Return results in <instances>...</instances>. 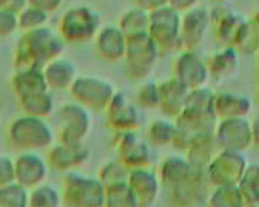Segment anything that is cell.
Returning <instances> with one entry per match:
<instances>
[{"mask_svg": "<svg viewBox=\"0 0 259 207\" xmlns=\"http://www.w3.org/2000/svg\"><path fill=\"white\" fill-rule=\"evenodd\" d=\"M65 50V42L52 29L37 28L28 30L19 39L15 66L22 69H44Z\"/></svg>", "mask_w": 259, "mask_h": 207, "instance_id": "6da1fadb", "label": "cell"}, {"mask_svg": "<svg viewBox=\"0 0 259 207\" xmlns=\"http://www.w3.org/2000/svg\"><path fill=\"white\" fill-rule=\"evenodd\" d=\"M101 18L91 8L78 6L69 9L59 23V36L64 42L82 43L98 33Z\"/></svg>", "mask_w": 259, "mask_h": 207, "instance_id": "7a4b0ae2", "label": "cell"}, {"mask_svg": "<svg viewBox=\"0 0 259 207\" xmlns=\"http://www.w3.org/2000/svg\"><path fill=\"white\" fill-rule=\"evenodd\" d=\"M9 142L20 151L44 148L52 142V131L37 117L23 115L10 124Z\"/></svg>", "mask_w": 259, "mask_h": 207, "instance_id": "3957f363", "label": "cell"}, {"mask_svg": "<svg viewBox=\"0 0 259 207\" xmlns=\"http://www.w3.org/2000/svg\"><path fill=\"white\" fill-rule=\"evenodd\" d=\"M147 35L158 50H171L180 46V13L167 5L150 10Z\"/></svg>", "mask_w": 259, "mask_h": 207, "instance_id": "277c9868", "label": "cell"}, {"mask_svg": "<svg viewBox=\"0 0 259 207\" xmlns=\"http://www.w3.org/2000/svg\"><path fill=\"white\" fill-rule=\"evenodd\" d=\"M125 45L127 74L131 78H144L150 72L158 57V47L147 35V32L130 36Z\"/></svg>", "mask_w": 259, "mask_h": 207, "instance_id": "5b68a950", "label": "cell"}, {"mask_svg": "<svg viewBox=\"0 0 259 207\" xmlns=\"http://www.w3.org/2000/svg\"><path fill=\"white\" fill-rule=\"evenodd\" d=\"M69 88L81 107H90L94 110H105L115 94L111 84L93 76L76 78Z\"/></svg>", "mask_w": 259, "mask_h": 207, "instance_id": "8992f818", "label": "cell"}, {"mask_svg": "<svg viewBox=\"0 0 259 207\" xmlns=\"http://www.w3.org/2000/svg\"><path fill=\"white\" fill-rule=\"evenodd\" d=\"M64 196L66 204L71 207H101L105 200V188L97 180L68 174Z\"/></svg>", "mask_w": 259, "mask_h": 207, "instance_id": "52a82bcc", "label": "cell"}, {"mask_svg": "<svg viewBox=\"0 0 259 207\" xmlns=\"http://www.w3.org/2000/svg\"><path fill=\"white\" fill-rule=\"evenodd\" d=\"M245 159L239 151L223 150L209 163V177L218 187L239 183L245 171Z\"/></svg>", "mask_w": 259, "mask_h": 207, "instance_id": "ba28073f", "label": "cell"}, {"mask_svg": "<svg viewBox=\"0 0 259 207\" xmlns=\"http://www.w3.org/2000/svg\"><path fill=\"white\" fill-rule=\"evenodd\" d=\"M209 16L210 22H213L214 25V35L219 43H222L225 47L236 49L246 20H243L239 15H235L232 10L223 6H218L216 9L209 12Z\"/></svg>", "mask_w": 259, "mask_h": 207, "instance_id": "9c48e42d", "label": "cell"}, {"mask_svg": "<svg viewBox=\"0 0 259 207\" xmlns=\"http://www.w3.org/2000/svg\"><path fill=\"white\" fill-rule=\"evenodd\" d=\"M214 141L223 150L241 151L250 144V124L243 118H226L216 130Z\"/></svg>", "mask_w": 259, "mask_h": 207, "instance_id": "30bf717a", "label": "cell"}, {"mask_svg": "<svg viewBox=\"0 0 259 207\" xmlns=\"http://www.w3.org/2000/svg\"><path fill=\"white\" fill-rule=\"evenodd\" d=\"M175 78L189 89L200 88L209 79L206 62L193 50H186L175 62Z\"/></svg>", "mask_w": 259, "mask_h": 207, "instance_id": "8fae6325", "label": "cell"}, {"mask_svg": "<svg viewBox=\"0 0 259 207\" xmlns=\"http://www.w3.org/2000/svg\"><path fill=\"white\" fill-rule=\"evenodd\" d=\"M209 23L210 16L207 9L194 8L186 12L180 20V46L186 47V50H193L203 40Z\"/></svg>", "mask_w": 259, "mask_h": 207, "instance_id": "7c38bea8", "label": "cell"}, {"mask_svg": "<svg viewBox=\"0 0 259 207\" xmlns=\"http://www.w3.org/2000/svg\"><path fill=\"white\" fill-rule=\"evenodd\" d=\"M62 120L61 141L79 142L90 130V117L79 104H68L59 110Z\"/></svg>", "mask_w": 259, "mask_h": 207, "instance_id": "4fadbf2b", "label": "cell"}, {"mask_svg": "<svg viewBox=\"0 0 259 207\" xmlns=\"http://www.w3.org/2000/svg\"><path fill=\"white\" fill-rule=\"evenodd\" d=\"M105 110L110 124L120 132L136 130L140 125L139 111L124 94H114Z\"/></svg>", "mask_w": 259, "mask_h": 207, "instance_id": "5bb4252c", "label": "cell"}, {"mask_svg": "<svg viewBox=\"0 0 259 207\" xmlns=\"http://www.w3.org/2000/svg\"><path fill=\"white\" fill-rule=\"evenodd\" d=\"M158 91V107L161 111L170 117H179L183 111L186 98L189 94V88L182 84L176 78L164 81L157 85Z\"/></svg>", "mask_w": 259, "mask_h": 207, "instance_id": "9a60e30c", "label": "cell"}, {"mask_svg": "<svg viewBox=\"0 0 259 207\" xmlns=\"http://www.w3.org/2000/svg\"><path fill=\"white\" fill-rule=\"evenodd\" d=\"M15 166V181L23 187H35L47 177V167L40 157L25 152L19 156Z\"/></svg>", "mask_w": 259, "mask_h": 207, "instance_id": "2e32d148", "label": "cell"}, {"mask_svg": "<svg viewBox=\"0 0 259 207\" xmlns=\"http://www.w3.org/2000/svg\"><path fill=\"white\" fill-rule=\"evenodd\" d=\"M127 184L136 197L137 206L147 207L154 201L158 191V186L157 177L153 173L141 169L133 170L130 173Z\"/></svg>", "mask_w": 259, "mask_h": 207, "instance_id": "e0dca14e", "label": "cell"}, {"mask_svg": "<svg viewBox=\"0 0 259 207\" xmlns=\"http://www.w3.org/2000/svg\"><path fill=\"white\" fill-rule=\"evenodd\" d=\"M42 72H44L48 88L65 89V88H69L76 79L78 66L68 59L56 58L42 69Z\"/></svg>", "mask_w": 259, "mask_h": 207, "instance_id": "ac0fdd59", "label": "cell"}, {"mask_svg": "<svg viewBox=\"0 0 259 207\" xmlns=\"http://www.w3.org/2000/svg\"><path fill=\"white\" fill-rule=\"evenodd\" d=\"M120 156L122 163L130 167H143L150 163V151L146 142L139 140L134 132H120Z\"/></svg>", "mask_w": 259, "mask_h": 207, "instance_id": "d6986e66", "label": "cell"}, {"mask_svg": "<svg viewBox=\"0 0 259 207\" xmlns=\"http://www.w3.org/2000/svg\"><path fill=\"white\" fill-rule=\"evenodd\" d=\"M127 39L118 28L108 26L100 30L97 38V50L107 61H120L125 55Z\"/></svg>", "mask_w": 259, "mask_h": 207, "instance_id": "ffe728a7", "label": "cell"}, {"mask_svg": "<svg viewBox=\"0 0 259 207\" xmlns=\"http://www.w3.org/2000/svg\"><path fill=\"white\" fill-rule=\"evenodd\" d=\"M250 99L243 95L223 92L214 94L213 98V114L223 120L245 117L250 111Z\"/></svg>", "mask_w": 259, "mask_h": 207, "instance_id": "44dd1931", "label": "cell"}, {"mask_svg": "<svg viewBox=\"0 0 259 207\" xmlns=\"http://www.w3.org/2000/svg\"><path fill=\"white\" fill-rule=\"evenodd\" d=\"M88 157L87 147L81 145V142H62L49 151V163L52 167L66 170L78 164H82Z\"/></svg>", "mask_w": 259, "mask_h": 207, "instance_id": "7402d4cb", "label": "cell"}, {"mask_svg": "<svg viewBox=\"0 0 259 207\" xmlns=\"http://www.w3.org/2000/svg\"><path fill=\"white\" fill-rule=\"evenodd\" d=\"M10 86L18 95V98H23L28 95L47 92L48 85L42 69H22L12 78Z\"/></svg>", "mask_w": 259, "mask_h": 207, "instance_id": "603a6c76", "label": "cell"}, {"mask_svg": "<svg viewBox=\"0 0 259 207\" xmlns=\"http://www.w3.org/2000/svg\"><path fill=\"white\" fill-rule=\"evenodd\" d=\"M207 66V72L209 75H212L216 79H225L233 75L239 66L238 61V50L233 47L223 46L221 50H218L216 54H213L209 58V61L206 62Z\"/></svg>", "mask_w": 259, "mask_h": 207, "instance_id": "cb8c5ba5", "label": "cell"}, {"mask_svg": "<svg viewBox=\"0 0 259 207\" xmlns=\"http://www.w3.org/2000/svg\"><path fill=\"white\" fill-rule=\"evenodd\" d=\"M199 170L193 169L190 163L180 160V159H167L161 167V177L167 183V186L177 187L193 177V174Z\"/></svg>", "mask_w": 259, "mask_h": 207, "instance_id": "d4e9b609", "label": "cell"}, {"mask_svg": "<svg viewBox=\"0 0 259 207\" xmlns=\"http://www.w3.org/2000/svg\"><path fill=\"white\" fill-rule=\"evenodd\" d=\"M148 12L144 9H131L121 16L118 29L125 38L147 32Z\"/></svg>", "mask_w": 259, "mask_h": 207, "instance_id": "484cf974", "label": "cell"}, {"mask_svg": "<svg viewBox=\"0 0 259 207\" xmlns=\"http://www.w3.org/2000/svg\"><path fill=\"white\" fill-rule=\"evenodd\" d=\"M108 207H137L136 197L127 183L118 181L105 187V200Z\"/></svg>", "mask_w": 259, "mask_h": 207, "instance_id": "4316f807", "label": "cell"}, {"mask_svg": "<svg viewBox=\"0 0 259 207\" xmlns=\"http://www.w3.org/2000/svg\"><path fill=\"white\" fill-rule=\"evenodd\" d=\"M22 110L30 117H47L52 111V96L49 92H39V94L28 95L19 99Z\"/></svg>", "mask_w": 259, "mask_h": 207, "instance_id": "83f0119b", "label": "cell"}, {"mask_svg": "<svg viewBox=\"0 0 259 207\" xmlns=\"http://www.w3.org/2000/svg\"><path fill=\"white\" fill-rule=\"evenodd\" d=\"M246 204L236 184L219 186L210 197V207H243Z\"/></svg>", "mask_w": 259, "mask_h": 207, "instance_id": "f1b7e54d", "label": "cell"}, {"mask_svg": "<svg viewBox=\"0 0 259 207\" xmlns=\"http://www.w3.org/2000/svg\"><path fill=\"white\" fill-rule=\"evenodd\" d=\"M26 188L18 183L0 187V207H28Z\"/></svg>", "mask_w": 259, "mask_h": 207, "instance_id": "f546056e", "label": "cell"}, {"mask_svg": "<svg viewBox=\"0 0 259 207\" xmlns=\"http://www.w3.org/2000/svg\"><path fill=\"white\" fill-rule=\"evenodd\" d=\"M241 186H238L246 204L253 206L258 203V167L249 166L246 173L241 177Z\"/></svg>", "mask_w": 259, "mask_h": 207, "instance_id": "4dcf8cb0", "label": "cell"}, {"mask_svg": "<svg viewBox=\"0 0 259 207\" xmlns=\"http://www.w3.org/2000/svg\"><path fill=\"white\" fill-rule=\"evenodd\" d=\"M48 22V13L36 8H25L18 13V28L23 29L25 32L33 30L37 28H44Z\"/></svg>", "mask_w": 259, "mask_h": 207, "instance_id": "1f68e13d", "label": "cell"}, {"mask_svg": "<svg viewBox=\"0 0 259 207\" xmlns=\"http://www.w3.org/2000/svg\"><path fill=\"white\" fill-rule=\"evenodd\" d=\"M28 207H59V196L49 186H40L28 198Z\"/></svg>", "mask_w": 259, "mask_h": 207, "instance_id": "d6a6232c", "label": "cell"}, {"mask_svg": "<svg viewBox=\"0 0 259 207\" xmlns=\"http://www.w3.org/2000/svg\"><path fill=\"white\" fill-rule=\"evenodd\" d=\"M175 135H176V127L167 121L158 120L150 125V137L157 144H167V142L173 141Z\"/></svg>", "mask_w": 259, "mask_h": 207, "instance_id": "836d02e7", "label": "cell"}, {"mask_svg": "<svg viewBox=\"0 0 259 207\" xmlns=\"http://www.w3.org/2000/svg\"><path fill=\"white\" fill-rule=\"evenodd\" d=\"M137 102L146 108H154L158 105V91L157 85L153 82L144 84L139 89L137 95Z\"/></svg>", "mask_w": 259, "mask_h": 207, "instance_id": "e575fe53", "label": "cell"}, {"mask_svg": "<svg viewBox=\"0 0 259 207\" xmlns=\"http://www.w3.org/2000/svg\"><path fill=\"white\" fill-rule=\"evenodd\" d=\"M18 28V13L12 12L8 8L0 9V36L10 35Z\"/></svg>", "mask_w": 259, "mask_h": 207, "instance_id": "d590c367", "label": "cell"}, {"mask_svg": "<svg viewBox=\"0 0 259 207\" xmlns=\"http://www.w3.org/2000/svg\"><path fill=\"white\" fill-rule=\"evenodd\" d=\"M15 181V166L13 161L0 156V187L8 186Z\"/></svg>", "mask_w": 259, "mask_h": 207, "instance_id": "8d00e7d4", "label": "cell"}, {"mask_svg": "<svg viewBox=\"0 0 259 207\" xmlns=\"http://www.w3.org/2000/svg\"><path fill=\"white\" fill-rule=\"evenodd\" d=\"M28 2L32 8L44 10L47 13L56 10L62 3V0H28Z\"/></svg>", "mask_w": 259, "mask_h": 207, "instance_id": "74e56055", "label": "cell"}, {"mask_svg": "<svg viewBox=\"0 0 259 207\" xmlns=\"http://www.w3.org/2000/svg\"><path fill=\"white\" fill-rule=\"evenodd\" d=\"M167 3L171 9L180 13V12H189V10L194 9L196 5L199 3V0H167Z\"/></svg>", "mask_w": 259, "mask_h": 207, "instance_id": "f35d334b", "label": "cell"}, {"mask_svg": "<svg viewBox=\"0 0 259 207\" xmlns=\"http://www.w3.org/2000/svg\"><path fill=\"white\" fill-rule=\"evenodd\" d=\"M137 3L141 6V9L150 12V10H154L157 9V8L164 6L167 3V0H137Z\"/></svg>", "mask_w": 259, "mask_h": 207, "instance_id": "ab89813d", "label": "cell"}, {"mask_svg": "<svg viewBox=\"0 0 259 207\" xmlns=\"http://www.w3.org/2000/svg\"><path fill=\"white\" fill-rule=\"evenodd\" d=\"M9 2L10 0H0V9H2V8H8Z\"/></svg>", "mask_w": 259, "mask_h": 207, "instance_id": "60d3db41", "label": "cell"}, {"mask_svg": "<svg viewBox=\"0 0 259 207\" xmlns=\"http://www.w3.org/2000/svg\"><path fill=\"white\" fill-rule=\"evenodd\" d=\"M214 2H218V3H222V2H226V0H214Z\"/></svg>", "mask_w": 259, "mask_h": 207, "instance_id": "b9f144b4", "label": "cell"}, {"mask_svg": "<svg viewBox=\"0 0 259 207\" xmlns=\"http://www.w3.org/2000/svg\"><path fill=\"white\" fill-rule=\"evenodd\" d=\"M249 207H258V206H256V204H253V206H249Z\"/></svg>", "mask_w": 259, "mask_h": 207, "instance_id": "7bdbcfd3", "label": "cell"}]
</instances>
